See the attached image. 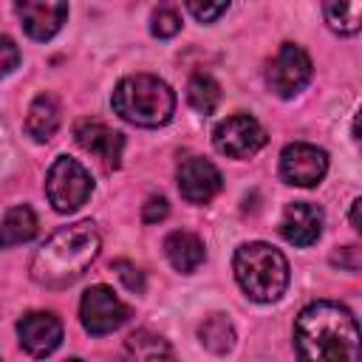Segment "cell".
<instances>
[{
  "label": "cell",
  "mask_w": 362,
  "mask_h": 362,
  "mask_svg": "<svg viewBox=\"0 0 362 362\" xmlns=\"http://www.w3.org/2000/svg\"><path fill=\"white\" fill-rule=\"evenodd\" d=\"M328 173V153L322 147L294 141L280 153V175L294 187H314Z\"/></svg>",
  "instance_id": "9c48e42d"
},
{
  "label": "cell",
  "mask_w": 362,
  "mask_h": 362,
  "mask_svg": "<svg viewBox=\"0 0 362 362\" xmlns=\"http://www.w3.org/2000/svg\"><path fill=\"white\" fill-rule=\"evenodd\" d=\"M17 17L31 40H51L65 17H68V0H17Z\"/></svg>",
  "instance_id": "8fae6325"
},
{
  "label": "cell",
  "mask_w": 362,
  "mask_h": 362,
  "mask_svg": "<svg viewBox=\"0 0 362 362\" xmlns=\"http://www.w3.org/2000/svg\"><path fill=\"white\" fill-rule=\"evenodd\" d=\"M17 62H20V48L14 45V40L0 34V79L8 76L17 68Z\"/></svg>",
  "instance_id": "d4e9b609"
},
{
  "label": "cell",
  "mask_w": 362,
  "mask_h": 362,
  "mask_svg": "<svg viewBox=\"0 0 362 362\" xmlns=\"http://www.w3.org/2000/svg\"><path fill=\"white\" fill-rule=\"evenodd\" d=\"M334 263H339V266L348 269V272H356V269H359V249H356V246L339 249V252L334 255Z\"/></svg>",
  "instance_id": "4316f807"
},
{
  "label": "cell",
  "mask_w": 362,
  "mask_h": 362,
  "mask_svg": "<svg viewBox=\"0 0 362 362\" xmlns=\"http://www.w3.org/2000/svg\"><path fill=\"white\" fill-rule=\"evenodd\" d=\"M223 187V178L218 173V167L206 158H187L181 167H178V192L184 201L189 204H206L212 201Z\"/></svg>",
  "instance_id": "4fadbf2b"
},
{
  "label": "cell",
  "mask_w": 362,
  "mask_h": 362,
  "mask_svg": "<svg viewBox=\"0 0 362 362\" xmlns=\"http://www.w3.org/2000/svg\"><path fill=\"white\" fill-rule=\"evenodd\" d=\"M322 232V209L308 201H294L286 206L280 221V235L294 246H311Z\"/></svg>",
  "instance_id": "5bb4252c"
},
{
  "label": "cell",
  "mask_w": 362,
  "mask_h": 362,
  "mask_svg": "<svg viewBox=\"0 0 362 362\" xmlns=\"http://www.w3.org/2000/svg\"><path fill=\"white\" fill-rule=\"evenodd\" d=\"M45 192L48 201L57 212H74L79 209L90 192H93V178L90 173L71 156H59L45 175Z\"/></svg>",
  "instance_id": "5b68a950"
},
{
  "label": "cell",
  "mask_w": 362,
  "mask_h": 362,
  "mask_svg": "<svg viewBox=\"0 0 362 362\" xmlns=\"http://www.w3.org/2000/svg\"><path fill=\"white\" fill-rule=\"evenodd\" d=\"M322 11L337 34H356L362 25V0H322Z\"/></svg>",
  "instance_id": "ac0fdd59"
},
{
  "label": "cell",
  "mask_w": 362,
  "mask_h": 362,
  "mask_svg": "<svg viewBox=\"0 0 362 362\" xmlns=\"http://www.w3.org/2000/svg\"><path fill=\"white\" fill-rule=\"evenodd\" d=\"M184 3H187L189 14H192L198 23H212V20H218V17L226 11V6H229V0H184Z\"/></svg>",
  "instance_id": "603a6c76"
},
{
  "label": "cell",
  "mask_w": 362,
  "mask_h": 362,
  "mask_svg": "<svg viewBox=\"0 0 362 362\" xmlns=\"http://www.w3.org/2000/svg\"><path fill=\"white\" fill-rule=\"evenodd\" d=\"M311 71H314V68H311V57H308L300 45L283 42L280 51L274 54L272 65H269L266 82H269V88H272L277 96L288 99V96L300 93V90L308 85Z\"/></svg>",
  "instance_id": "52a82bcc"
},
{
  "label": "cell",
  "mask_w": 362,
  "mask_h": 362,
  "mask_svg": "<svg viewBox=\"0 0 362 362\" xmlns=\"http://www.w3.org/2000/svg\"><path fill=\"white\" fill-rule=\"evenodd\" d=\"M37 235V215L31 206H11L0 221V249H11Z\"/></svg>",
  "instance_id": "2e32d148"
},
{
  "label": "cell",
  "mask_w": 362,
  "mask_h": 362,
  "mask_svg": "<svg viewBox=\"0 0 362 362\" xmlns=\"http://www.w3.org/2000/svg\"><path fill=\"white\" fill-rule=\"evenodd\" d=\"M17 337H20V345L31 356H48L62 342V322L51 311H31V314L20 317Z\"/></svg>",
  "instance_id": "7c38bea8"
},
{
  "label": "cell",
  "mask_w": 362,
  "mask_h": 362,
  "mask_svg": "<svg viewBox=\"0 0 362 362\" xmlns=\"http://www.w3.org/2000/svg\"><path fill=\"white\" fill-rule=\"evenodd\" d=\"M150 31L158 37V40H167V37H175L181 31V14L173 3H161L153 17H150Z\"/></svg>",
  "instance_id": "7402d4cb"
},
{
  "label": "cell",
  "mask_w": 362,
  "mask_h": 362,
  "mask_svg": "<svg viewBox=\"0 0 362 362\" xmlns=\"http://www.w3.org/2000/svg\"><path fill=\"white\" fill-rule=\"evenodd\" d=\"M79 317H82V325L88 334L93 337H105L116 328H122L130 317V308L113 294V288L107 286H90L85 294H82V303H79Z\"/></svg>",
  "instance_id": "8992f818"
},
{
  "label": "cell",
  "mask_w": 362,
  "mask_h": 362,
  "mask_svg": "<svg viewBox=\"0 0 362 362\" xmlns=\"http://www.w3.org/2000/svg\"><path fill=\"white\" fill-rule=\"evenodd\" d=\"M74 139L76 144L90 153L105 170H116L122 161V150H124V136L110 130L107 124H102L99 119H79L74 124Z\"/></svg>",
  "instance_id": "30bf717a"
},
{
  "label": "cell",
  "mask_w": 362,
  "mask_h": 362,
  "mask_svg": "<svg viewBox=\"0 0 362 362\" xmlns=\"http://www.w3.org/2000/svg\"><path fill=\"white\" fill-rule=\"evenodd\" d=\"M294 345L303 359L342 362L359 356V325L356 317L331 300L305 305L294 322Z\"/></svg>",
  "instance_id": "6da1fadb"
},
{
  "label": "cell",
  "mask_w": 362,
  "mask_h": 362,
  "mask_svg": "<svg viewBox=\"0 0 362 362\" xmlns=\"http://www.w3.org/2000/svg\"><path fill=\"white\" fill-rule=\"evenodd\" d=\"M187 99L198 113H212L221 105V85L206 74H195L187 85Z\"/></svg>",
  "instance_id": "44dd1931"
},
{
  "label": "cell",
  "mask_w": 362,
  "mask_h": 362,
  "mask_svg": "<svg viewBox=\"0 0 362 362\" xmlns=\"http://www.w3.org/2000/svg\"><path fill=\"white\" fill-rule=\"evenodd\" d=\"M124 351L136 359H144V362H153V359H170L173 351L167 345L164 337L153 334V331H133L127 339H124Z\"/></svg>",
  "instance_id": "d6986e66"
},
{
  "label": "cell",
  "mask_w": 362,
  "mask_h": 362,
  "mask_svg": "<svg viewBox=\"0 0 362 362\" xmlns=\"http://www.w3.org/2000/svg\"><path fill=\"white\" fill-rule=\"evenodd\" d=\"M59 127V105L54 96L48 93H40L31 107H28V116H25V130L31 139L37 141H48Z\"/></svg>",
  "instance_id": "e0dca14e"
},
{
  "label": "cell",
  "mask_w": 362,
  "mask_h": 362,
  "mask_svg": "<svg viewBox=\"0 0 362 362\" xmlns=\"http://www.w3.org/2000/svg\"><path fill=\"white\" fill-rule=\"evenodd\" d=\"M359 206H362V201L356 198V201L351 204V226H354V229H362V223H359Z\"/></svg>",
  "instance_id": "83f0119b"
},
{
  "label": "cell",
  "mask_w": 362,
  "mask_h": 362,
  "mask_svg": "<svg viewBox=\"0 0 362 362\" xmlns=\"http://www.w3.org/2000/svg\"><path fill=\"white\" fill-rule=\"evenodd\" d=\"M167 212H170V204H167V198L158 195V198H150V201L144 204L141 218H144V223H156V221H164Z\"/></svg>",
  "instance_id": "484cf974"
},
{
  "label": "cell",
  "mask_w": 362,
  "mask_h": 362,
  "mask_svg": "<svg viewBox=\"0 0 362 362\" xmlns=\"http://www.w3.org/2000/svg\"><path fill=\"white\" fill-rule=\"evenodd\" d=\"M113 272H116V277L124 283L127 291H133V294H141V291H144V274H141L133 263L116 260V263H113Z\"/></svg>",
  "instance_id": "cb8c5ba5"
},
{
  "label": "cell",
  "mask_w": 362,
  "mask_h": 362,
  "mask_svg": "<svg viewBox=\"0 0 362 362\" xmlns=\"http://www.w3.org/2000/svg\"><path fill=\"white\" fill-rule=\"evenodd\" d=\"M99 255V232L90 221L57 229L34 255L31 277L45 288H65L76 283Z\"/></svg>",
  "instance_id": "7a4b0ae2"
},
{
  "label": "cell",
  "mask_w": 362,
  "mask_h": 362,
  "mask_svg": "<svg viewBox=\"0 0 362 362\" xmlns=\"http://www.w3.org/2000/svg\"><path fill=\"white\" fill-rule=\"evenodd\" d=\"M212 141H215V150L229 158H249L266 144V130L260 127L255 116L238 113V116L223 119L212 130Z\"/></svg>",
  "instance_id": "ba28073f"
},
{
  "label": "cell",
  "mask_w": 362,
  "mask_h": 362,
  "mask_svg": "<svg viewBox=\"0 0 362 362\" xmlns=\"http://www.w3.org/2000/svg\"><path fill=\"white\" fill-rule=\"evenodd\" d=\"M164 255L173 263V269L175 272H184V274L195 272L204 263V257H206L201 238L192 235V232H181V229L178 232H170L164 238Z\"/></svg>",
  "instance_id": "9a60e30c"
},
{
  "label": "cell",
  "mask_w": 362,
  "mask_h": 362,
  "mask_svg": "<svg viewBox=\"0 0 362 362\" xmlns=\"http://www.w3.org/2000/svg\"><path fill=\"white\" fill-rule=\"evenodd\" d=\"M201 345L209 348L212 354H226L235 345V331L229 325V320L223 314H212L201 328H198Z\"/></svg>",
  "instance_id": "ffe728a7"
},
{
  "label": "cell",
  "mask_w": 362,
  "mask_h": 362,
  "mask_svg": "<svg viewBox=\"0 0 362 362\" xmlns=\"http://www.w3.org/2000/svg\"><path fill=\"white\" fill-rule=\"evenodd\" d=\"M113 110L139 127L167 124L175 113V93L170 85L153 74L124 76L113 90Z\"/></svg>",
  "instance_id": "3957f363"
},
{
  "label": "cell",
  "mask_w": 362,
  "mask_h": 362,
  "mask_svg": "<svg viewBox=\"0 0 362 362\" xmlns=\"http://www.w3.org/2000/svg\"><path fill=\"white\" fill-rule=\"evenodd\" d=\"M235 277L246 297L257 303H274L288 286V260L269 243H243L232 260Z\"/></svg>",
  "instance_id": "277c9868"
}]
</instances>
